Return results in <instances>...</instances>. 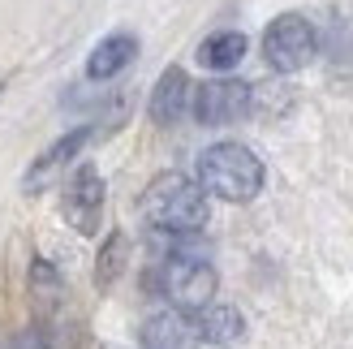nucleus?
I'll return each instance as SVG.
<instances>
[{"instance_id":"f257e3e1","label":"nucleus","mask_w":353,"mask_h":349,"mask_svg":"<svg viewBox=\"0 0 353 349\" xmlns=\"http://www.w3.org/2000/svg\"><path fill=\"white\" fill-rule=\"evenodd\" d=\"M199 186L224 203H250L263 190V160L241 143H216L199 155Z\"/></svg>"},{"instance_id":"f03ea898","label":"nucleus","mask_w":353,"mask_h":349,"mask_svg":"<svg viewBox=\"0 0 353 349\" xmlns=\"http://www.w3.org/2000/svg\"><path fill=\"white\" fill-rule=\"evenodd\" d=\"M143 212L155 229L168 233H199L207 224V195L199 181H190L185 172H160L147 195H143Z\"/></svg>"},{"instance_id":"7ed1b4c3","label":"nucleus","mask_w":353,"mask_h":349,"mask_svg":"<svg viewBox=\"0 0 353 349\" xmlns=\"http://www.w3.org/2000/svg\"><path fill=\"white\" fill-rule=\"evenodd\" d=\"M314 52H319V34H314V26L302 13H285L263 30V57H268V65L276 74H297V69H306L314 61Z\"/></svg>"},{"instance_id":"20e7f679","label":"nucleus","mask_w":353,"mask_h":349,"mask_svg":"<svg viewBox=\"0 0 353 349\" xmlns=\"http://www.w3.org/2000/svg\"><path fill=\"white\" fill-rule=\"evenodd\" d=\"M254 108V86L241 78H211L194 91V117L199 126H237Z\"/></svg>"},{"instance_id":"39448f33","label":"nucleus","mask_w":353,"mask_h":349,"mask_svg":"<svg viewBox=\"0 0 353 349\" xmlns=\"http://www.w3.org/2000/svg\"><path fill=\"white\" fill-rule=\"evenodd\" d=\"M216 268L207 259H190V255H176L168 259L164 268V293L172 298L176 310H207L211 298H216Z\"/></svg>"},{"instance_id":"423d86ee","label":"nucleus","mask_w":353,"mask_h":349,"mask_svg":"<svg viewBox=\"0 0 353 349\" xmlns=\"http://www.w3.org/2000/svg\"><path fill=\"white\" fill-rule=\"evenodd\" d=\"M61 212H65V220H69L74 233H82V237L99 233V220H103V177L91 164H82L74 177L65 181Z\"/></svg>"},{"instance_id":"0eeeda50","label":"nucleus","mask_w":353,"mask_h":349,"mask_svg":"<svg viewBox=\"0 0 353 349\" xmlns=\"http://www.w3.org/2000/svg\"><path fill=\"white\" fill-rule=\"evenodd\" d=\"M91 138H95V130H91V126H78V130L61 134L57 143H52V147L39 155V160L30 164V172L22 177V190H26V195H39V190H48V186L57 181L61 172L69 168V164L78 160V151H82L86 143H91Z\"/></svg>"},{"instance_id":"6e6552de","label":"nucleus","mask_w":353,"mask_h":349,"mask_svg":"<svg viewBox=\"0 0 353 349\" xmlns=\"http://www.w3.org/2000/svg\"><path fill=\"white\" fill-rule=\"evenodd\" d=\"M185 108H190V78L181 65H168L151 91V121L155 126H176Z\"/></svg>"},{"instance_id":"1a4fd4ad","label":"nucleus","mask_w":353,"mask_h":349,"mask_svg":"<svg viewBox=\"0 0 353 349\" xmlns=\"http://www.w3.org/2000/svg\"><path fill=\"white\" fill-rule=\"evenodd\" d=\"M134 52H138V39H134V34H125V30H117V34H108V39H99V43L91 48V57H86V78H91V82L117 78L121 69L134 61Z\"/></svg>"},{"instance_id":"9d476101","label":"nucleus","mask_w":353,"mask_h":349,"mask_svg":"<svg viewBox=\"0 0 353 349\" xmlns=\"http://www.w3.org/2000/svg\"><path fill=\"white\" fill-rule=\"evenodd\" d=\"M199 332L181 310H160L143 323V349H194Z\"/></svg>"},{"instance_id":"9b49d317","label":"nucleus","mask_w":353,"mask_h":349,"mask_svg":"<svg viewBox=\"0 0 353 349\" xmlns=\"http://www.w3.org/2000/svg\"><path fill=\"white\" fill-rule=\"evenodd\" d=\"M194 332H199V341H207V345H237L241 332H245V319H241L237 306H216L211 302L207 310H199Z\"/></svg>"},{"instance_id":"f8f14e48","label":"nucleus","mask_w":353,"mask_h":349,"mask_svg":"<svg viewBox=\"0 0 353 349\" xmlns=\"http://www.w3.org/2000/svg\"><path fill=\"white\" fill-rule=\"evenodd\" d=\"M245 48H250V43H245L241 30H216V34H207V39L199 43V65L224 74V69H237L241 65Z\"/></svg>"},{"instance_id":"ddd939ff","label":"nucleus","mask_w":353,"mask_h":349,"mask_svg":"<svg viewBox=\"0 0 353 349\" xmlns=\"http://www.w3.org/2000/svg\"><path fill=\"white\" fill-rule=\"evenodd\" d=\"M125 255H130L125 233H108V241L99 246V263H95V285L99 289H112L117 285V276L125 272Z\"/></svg>"},{"instance_id":"4468645a","label":"nucleus","mask_w":353,"mask_h":349,"mask_svg":"<svg viewBox=\"0 0 353 349\" xmlns=\"http://www.w3.org/2000/svg\"><path fill=\"white\" fill-rule=\"evenodd\" d=\"M30 298L39 306H57L65 298V281H61V272L52 268L48 259H34L30 263Z\"/></svg>"},{"instance_id":"2eb2a0df","label":"nucleus","mask_w":353,"mask_h":349,"mask_svg":"<svg viewBox=\"0 0 353 349\" xmlns=\"http://www.w3.org/2000/svg\"><path fill=\"white\" fill-rule=\"evenodd\" d=\"M9 349H48V341H43L39 328H26V332H17V337H13Z\"/></svg>"}]
</instances>
